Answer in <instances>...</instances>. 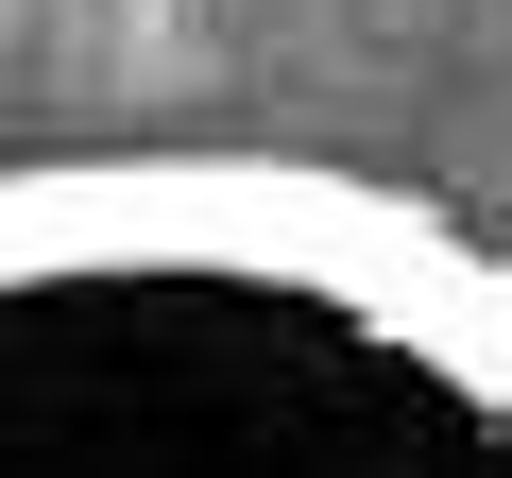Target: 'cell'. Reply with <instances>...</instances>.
I'll return each instance as SVG.
<instances>
[{
    "mask_svg": "<svg viewBox=\"0 0 512 478\" xmlns=\"http://www.w3.org/2000/svg\"><path fill=\"white\" fill-rule=\"evenodd\" d=\"M0 478H512V257L308 154H35Z\"/></svg>",
    "mask_w": 512,
    "mask_h": 478,
    "instance_id": "obj_1",
    "label": "cell"
}]
</instances>
